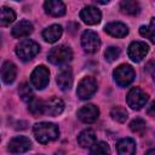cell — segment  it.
Wrapping results in <instances>:
<instances>
[{"mask_svg": "<svg viewBox=\"0 0 155 155\" xmlns=\"http://www.w3.org/2000/svg\"><path fill=\"white\" fill-rule=\"evenodd\" d=\"M34 136L36 140L41 144H46L48 142H52L58 138L59 130L58 127L52 122H39L35 124L33 127Z\"/></svg>", "mask_w": 155, "mask_h": 155, "instance_id": "cell-1", "label": "cell"}, {"mask_svg": "<svg viewBox=\"0 0 155 155\" xmlns=\"http://www.w3.org/2000/svg\"><path fill=\"white\" fill-rule=\"evenodd\" d=\"M39 51H40L39 44H36L35 41H33L30 39H25V40L21 41L16 47V54L24 62L34 58L39 53Z\"/></svg>", "mask_w": 155, "mask_h": 155, "instance_id": "cell-2", "label": "cell"}, {"mask_svg": "<svg viewBox=\"0 0 155 155\" xmlns=\"http://www.w3.org/2000/svg\"><path fill=\"white\" fill-rule=\"evenodd\" d=\"M47 58H48V61H50L52 64L62 65V64H65V63H68L69 61H71V58H73V52H71V48H70V47L64 46V45H59V46L53 47V48L48 52Z\"/></svg>", "mask_w": 155, "mask_h": 155, "instance_id": "cell-3", "label": "cell"}, {"mask_svg": "<svg viewBox=\"0 0 155 155\" xmlns=\"http://www.w3.org/2000/svg\"><path fill=\"white\" fill-rule=\"evenodd\" d=\"M113 75H114V79H115V81H116V84L119 86L126 87L134 80L136 73H134V70H133V68L131 65L121 64L114 70Z\"/></svg>", "mask_w": 155, "mask_h": 155, "instance_id": "cell-4", "label": "cell"}, {"mask_svg": "<svg viewBox=\"0 0 155 155\" xmlns=\"http://www.w3.org/2000/svg\"><path fill=\"white\" fill-rule=\"evenodd\" d=\"M127 104L132 108V109H140L142 107L145 105L147 101H148V94L139 87H133L130 90V92L127 93Z\"/></svg>", "mask_w": 155, "mask_h": 155, "instance_id": "cell-5", "label": "cell"}, {"mask_svg": "<svg viewBox=\"0 0 155 155\" xmlns=\"http://www.w3.org/2000/svg\"><path fill=\"white\" fill-rule=\"evenodd\" d=\"M48 80H50V71L44 65L36 67L30 75V81H31L33 86L38 90L45 88L48 84Z\"/></svg>", "mask_w": 155, "mask_h": 155, "instance_id": "cell-6", "label": "cell"}, {"mask_svg": "<svg viewBox=\"0 0 155 155\" xmlns=\"http://www.w3.org/2000/svg\"><path fill=\"white\" fill-rule=\"evenodd\" d=\"M96 91H97L96 80L92 76H86L79 82L78 90H76V94H78V97L80 99H88Z\"/></svg>", "mask_w": 155, "mask_h": 155, "instance_id": "cell-7", "label": "cell"}, {"mask_svg": "<svg viewBox=\"0 0 155 155\" xmlns=\"http://www.w3.org/2000/svg\"><path fill=\"white\" fill-rule=\"evenodd\" d=\"M81 45L86 52L94 53L99 50V46H101L99 36L97 35V33L92 30H86L81 35Z\"/></svg>", "mask_w": 155, "mask_h": 155, "instance_id": "cell-8", "label": "cell"}, {"mask_svg": "<svg viewBox=\"0 0 155 155\" xmlns=\"http://www.w3.org/2000/svg\"><path fill=\"white\" fill-rule=\"evenodd\" d=\"M31 148V142L24 136H17L8 142V151L11 154H23Z\"/></svg>", "mask_w": 155, "mask_h": 155, "instance_id": "cell-9", "label": "cell"}, {"mask_svg": "<svg viewBox=\"0 0 155 155\" xmlns=\"http://www.w3.org/2000/svg\"><path fill=\"white\" fill-rule=\"evenodd\" d=\"M149 46L143 41H133L128 46V57L133 62H140L148 53Z\"/></svg>", "mask_w": 155, "mask_h": 155, "instance_id": "cell-10", "label": "cell"}, {"mask_svg": "<svg viewBox=\"0 0 155 155\" xmlns=\"http://www.w3.org/2000/svg\"><path fill=\"white\" fill-rule=\"evenodd\" d=\"M80 18L88 25H94L98 24L102 19V13L101 11L94 7V6H86L81 10L80 12Z\"/></svg>", "mask_w": 155, "mask_h": 155, "instance_id": "cell-11", "label": "cell"}, {"mask_svg": "<svg viewBox=\"0 0 155 155\" xmlns=\"http://www.w3.org/2000/svg\"><path fill=\"white\" fill-rule=\"evenodd\" d=\"M98 115H99V109L96 105H93V104L84 105V107H81L78 110L79 119L82 122H85V124H92V122H94L98 119Z\"/></svg>", "mask_w": 155, "mask_h": 155, "instance_id": "cell-12", "label": "cell"}, {"mask_svg": "<svg viewBox=\"0 0 155 155\" xmlns=\"http://www.w3.org/2000/svg\"><path fill=\"white\" fill-rule=\"evenodd\" d=\"M16 75H17V69H16V65L12 62L7 61L1 65L0 76H1V79L5 84H7V85L12 84L16 79Z\"/></svg>", "mask_w": 155, "mask_h": 155, "instance_id": "cell-13", "label": "cell"}, {"mask_svg": "<svg viewBox=\"0 0 155 155\" xmlns=\"http://www.w3.org/2000/svg\"><path fill=\"white\" fill-rule=\"evenodd\" d=\"M46 13L53 17H61L65 13V5L59 0H48L44 4Z\"/></svg>", "mask_w": 155, "mask_h": 155, "instance_id": "cell-14", "label": "cell"}, {"mask_svg": "<svg viewBox=\"0 0 155 155\" xmlns=\"http://www.w3.org/2000/svg\"><path fill=\"white\" fill-rule=\"evenodd\" d=\"M56 81L61 90H63V91L70 90V87L73 85V74H71L70 68H63L58 73Z\"/></svg>", "mask_w": 155, "mask_h": 155, "instance_id": "cell-15", "label": "cell"}, {"mask_svg": "<svg viewBox=\"0 0 155 155\" xmlns=\"http://www.w3.org/2000/svg\"><path fill=\"white\" fill-rule=\"evenodd\" d=\"M63 109H64V103L58 97H52L45 103V113L51 116L59 115L63 111Z\"/></svg>", "mask_w": 155, "mask_h": 155, "instance_id": "cell-16", "label": "cell"}, {"mask_svg": "<svg viewBox=\"0 0 155 155\" xmlns=\"http://www.w3.org/2000/svg\"><path fill=\"white\" fill-rule=\"evenodd\" d=\"M31 31H33V24L29 21L23 19L13 27L12 36L17 38V39H21V38H24V36H28L29 34H31Z\"/></svg>", "mask_w": 155, "mask_h": 155, "instance_id": "cell-17", "label": "cell"}, {"mask_svg": "<svg viewBox=\"0 0 155 155\" xmlns=\"http://www.w3.org/2000/svg\"><path fill=\"white\" fill-rule=\"evenodd\" d=\"M105 31L114 38H124L128 34V28L120 22H111L105 25Z\"/></svg>", "mask_w": 155, "mask_h": 155, "instance_id": "cell-18", "label": "cell"}, {"mask_svg": "<svg viewBox=\"0 0 155 155\" xmlns=\"http://www.w3.org/2000/svg\"><path fill=\"white\" fill-rule=\"evenodd\" d=\"M119 155H134L136 153V142L132 138H122L116 144Z\"/></svg>", "mask_w": 155, "mask_h": 155, "instance_id": "cell-19", "label": "cell"}, {"mask_svg": "<svg viewBox=\"0 0 155 155\" xmlns=\"http://www.w3.org/2000/svg\"><path fill=\"white\" fill-rule=\"evenodd\" d=\"M62 31H63V29L59 24H52L42 31V36L47 42L52 44V42H56L62 36Z\"/></svg>", "mask_w": 155, "mask_h": 155, "instance_id": "cell-20", "label": "cell"}, {"mask_svg": "<svg viewBox=\"0 0 155 155\" xmlns=\"http://www.w3.org/2000/svg\"><path fill=\"white\" fill-rule=\"evenodd\" d=\"M97 140L96 133L92 130H85L78 136V143L82 148H91Z\"/></svg>", "mask_w": 155, "mask_h": 155, "instance_id": "cell-21", "label": "cell"}, {"mask_svg": "<svg viewBox=\"0 0 155 155\" xmlns=\"http://www.w3.org/2000/svg\"><path fill=\"white\" fill-rule=\"evenodd\" d=\"M16 19V13L11 7L4 6L0 8V25L7 27Z\"/></svg>", "mask_w": 155, "mask_h": 155, "instance_id": "cell-22", "label": "cell"}, {"mask_svg": "<svg viewBox=\"0 0 155 155\" xmlns=\"http://www.w3.org/2000/svg\"><path fill=\"white\" fill-rule=\"evenodd\" d=\"M120 10L126 15L134 16L139 12V5L134 0H124L120 4Z\"/></svg>", "mask_w": 155, "mask_h": 155, "instance_id": "cell-23", "label": "cell"}, {"mask_svg": "<svg viewBox=\"0 0 155 155\" xmlns=\"http://www.w3.org/2000/svg\"><path fill=\"white\" fill-rule=\"evenodd\" d=\"M29 111L33 116H40L45 113V103L41 99L33 98L29 102Z\"/></svg>", "mask_w": 155, "mask_h": 155, "instance_id": "cell-24", "label": "cell"}, {"mask_svg": "<svg viewBox=\"0 0 155 155\" xmlns=\"http://www.w3.org/2000/svg\"><path fill=\"white\" fill-rule=\"evenodd\" d=\"M90 155H110V148L104 142H96L91 147Z\"/></svg>", "mask_w": 155, "mask_h": 155, "instance_id": "cell-25", "label": "cell"}, {"mask_svg": "<svg viewBox=\"0 0 155 155\" xmlns=\"http://www.w3.org/2000/svg\"><path fill=\"white\" fill-rule=\"evenodd\" d=\"M139 33H140L142 36L148 38L151 42H154L155 41V35H154V33H155V23H154V18H151L150 24L148 27L147 25H142L139 28Z\"/></svg>", "mask_w": 155, "mask_h": 155, "instance_id": "cell-26", "label": "cell"}, {"mask_svg": "<svg viewBox=\"0 0 155 155\" xmlns=\"http://www.w3.org/2000/svg\"><path fill=\"white\" fill-rule=\"evenodd\" d=\"M130 128L132 132L134 133H138V134H143L145 128H147V125H145V121L140 117H136L131 121L130 124Z\"/></svg>", "mask_w": 155, "mask_h": 155, "instance_id": "cell-27", "label": "cell"}, {"mask_svg": "<svg viewBox=\"0 0 155 155\" xmlns=\"http://www.w3.org/2000/svg\"><path fill=\"white\" fill-rule=\"evenodd\" d=\"M110 116L117 122H125L127 119V111L122 107H115L110 111Z\"/></svg>", "mask_w": 155, "mask_h": 155, "instance_id": "cell-28", "label": "cell"}, {"mask_svg": "<svg viewBox=\"0 0 155 155\" xmlns=\"http://www.w3.org/2000/svg\"><path fill=\"white\" fill-rule=\"evenodd\" d=\"M18 93H19V97H21L23 101H25V102H30V101L34 98L33 91H31V88L29 87V85H28L27 82H23V84L19 85Z\"/></svg>", "mask_w": 155, "mask_h": 155, "instance_id": "cell-29", "label": "cell"}, {"mask_svg": "<svg viewBox=\"0 0 155 155\" xmlns=\"http://www.w3.org/2000/svg\"><path fill=\"white\" fill-rule=\"evenodd\" d=\"M120 56V48L119 47H115V46H110L105 50L104 52V57L108 62H113L115 59H117Z\"/></svg>", "mask_w": 155, "mask_h": 155, "instance_id": "cell-30", "label": "cell"}, {"mask_svg": "<svg viewBox=\"0 0 155 155\" xmlns=\"http://www.w3.org/2000/svg\"><path fill=\"white\" fill-rule=\"evenodd\" d=\"M153 109H154V103H151V104H150V108H149V111H148V113H149V115H151V116L154 115Z\"/></svg>", "mask_w": 155, "mask_h": 155, "instance_id": "cell-31", "label": "cell"}, {"mask_svg": "<svg viewBox=\"0 0 155 155\" xmlns=\"http://www.w3.org/2000/svg\"><path fill=\"white\" fill-rule=\"evenodd\" d=\"M145 155H155V150L154 149H150V150H148L147 151V154Z\"/></svg>", "mask_w": 155, "mask_h": 155, "instance_id": "cell-32", "label": "cell"}, {"mask_svg": "<svg viewBox=\"0 0 155 155\" xmlns=\"http://www.w3.org/2000/svg\"><path fill=\"white\" fill-rule=\"evenodd\" d=\"M0 45H1V38H0Z\"/></svg>", "mask_w": 155, "mask_h": 155, "instance_id": "cell-33", "label": "cell"}]
</instances>
